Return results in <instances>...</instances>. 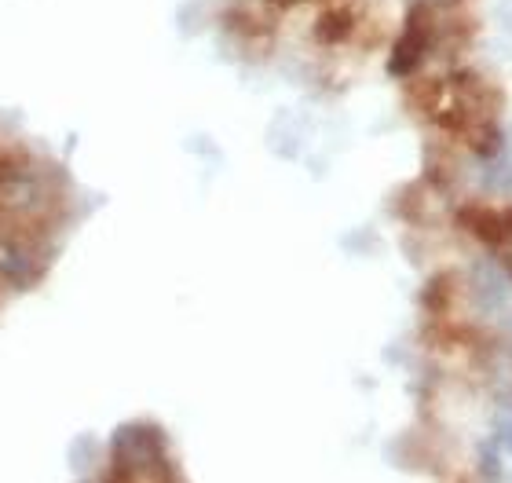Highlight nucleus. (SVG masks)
Masks as SVG:
<instances>
[{
    "label": "nucleus",
    "mask_w": 512,
    "mask_h": 483,
    "mask_svg": "<svg viewBox=\"0 0 512 483\" xmlns=\"http://www.w3.org/2000/svg\"><path fill=\"white\" fill-rule=\"evenodd\" d=\"M502 440H505V447L512 451V418L505 421V429H502Z\"/></svg>",
    "instance_id": "obj_1"
}]
</instances>
